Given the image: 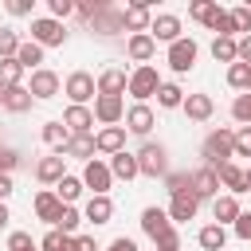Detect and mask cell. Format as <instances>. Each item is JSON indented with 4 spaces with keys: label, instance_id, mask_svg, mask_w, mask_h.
<instances>
[{
    "label": "cell",
    "instance_id": "obj_9",
    "mask_svg": "<svg viewBox=\"0 0 251 251\" xmlns=\"http://www.w3.org/2000/svg\"><path fill=\"white\" fill-rule=\"evenodd\" d=\"M67 98H71L75 106L90 102V98H94V78H90L86 71H75V75L67 78Z\"/></svg>",
    "mask_w": 251,
    "mask_h": 251
},
{
    "label": "cell",
    "instance_id": "obj_2",
    "mask_svg": "<svg viewBox=\"0 0 251 251\" xmlns=\"http://www.w3.org/2000/svg\"><path fill=\"white\" fill-rule=\"evenodd\" d=\"M204 157H208V169H220L235 157V133L231 129H212L204 137Z\"/></svg>",
    "mask_w": 251,
    "mask_h": 251
},
{
    "label": "cell",
    "instance_id": "obj_20",
    "mask_svg": "<svg viewBox=\"0 0 251 251\" xmlns=\"http://www.w3.org/2000/svg\"><path fill=\"white\" fill-rule=\"evenodd\" d=\"M196 208H200V200L192 196V188H184V192H176V196H173L169 216H173V220H192V216H196Z\"/></svg>",
    "mask_w": 251,
    "mask_h": 251
},
{
    "label": "cell",
    "instance_id": "obj_3",
    "mask_svg": "<svg viewBox=\"0 0 251 251\" xmlns=\"http://www.w3.org/2000/svg\"><path fill=\"white\" fill-rule=\"evenodd\" d=\"M63 39H67V31H63L59 20H51V16L31 20V43H39V47H63Z\"/></svg>",
    "mask_w": 251,
    "mask_h": 251
},
{
    "label": "cell",
    "instance_id": "obj_37",
    "mask_svg": "<svg viewBox=\"0 0 251 251\" xmlns=\"http://www.w3.org/2000/svg\"><path fill=\"white\" fill-rule=\"evenodd\" d=\"M212 55H216V63H227V67H231V63H239V59H235V39H220V35H216Z\"/></svg>",
    "mask_w": 251,
    "mask_h": 251
},
{
    "label": "cell",
    "instance_id": "obj_55",
    "mask_svg": "<svg viewBox=\"0 0 251 251\" xmlns=\"http://www.w3.org/2000/svg\"><path fill=\"white\" fill-rule=\"evenodd\" d=\"M4 196H12V176L0 173V200H4Z\"/></svg>",
    "mask_w": 251,
    "mask_h": 251
},
{
    "label": "cell",
    "instance_id": "obj_54",
    "mask_svg": "<svg viewBox=\"0 0 251 251\" xmlns=\"http://www.w3.org/2000/svg\"><path fill=\"white\" fill-rule=\"evenodd\" d=\"M75 251H98V243H94L90 235H78V239H75Z\"/></svg>",
    "mask_w": 251,
    "mask_h": 251
},
{
    "label": "cell",
    "instance_id": "obj_22",
    "mask_svg": "<svg viewBox=\"0 0 251 251\" xmlns=\"http://www.w3.org/2000/svg\"><path fill=\"white\" fill-rule=\"evenodd\" d=\"M216 180H220V184H227V188H231V196H235V192H247V176H243V169H239V165H231V161L216 169Z\"/></svg>",
    "mask_w": 251,
    "mask_h": 251
},
{
    "label": "cell",
    "instance_id": "obj_15",
    "mask_svg": "<svg viewBox=\"0 0 251 251\" xmlns=\"http://www.w3.org/2000/svg\"><path fill=\"white\" fill-rule=\"evenodd\" d=\"M63 126L71 129V137H75V133H90V126H94V110H86V106H71V110L63 114Z\"/></svg>",
    "mask_w": 251,
    "mask_h": 251
},
{
    "label": "cell",
    "instance_id": "obj_47",
    "mask_svg": "<svg viewBox=\"0 0 251 251\" xmlns=\"http://www.w3.org/2000/svg\"><path fill=\"white\" fill-rule=\"evenodd\" d=\"M51 4V20H67L75 12V0H47Z\"/></svg>",
    "mask_w": 251,
    "mask_h": 251
},
{
    "label": "cell",
    "instance_id": "obj_34",
    "mask_svg": "<svg viewBox=\"0 0 251 251\" xmlns=\"http://www.w3.org/2000/svg\"><path fill=\"white\" fill-rule=\"evenodd\" d=\"M78 192H82V180H78V176H63V180L55 184V196H59V204H71V200H78Z\"/></svg>",
    "mask_w": 251,
    "mask_h": 251
},
{
    "label": "cell",
    "instance_id": "obj_24",
    "mask_svg": "<svg viewBox=\"0 0 251 251\" xmlns=\"http://www.w3.org/2000/svg\"><path fill=\"white\" fill-rule=\"evenodd\" d=\"M129 59H137V63H145V59H153V51H157V43H153V35L149 31H141V35H129Z\"/></svg>",
    "mask_w": 251,
    "mask_h": 251
},
{
    "label": "cell",
    "instance_id": "obj_50",
    "mask_svg": "<svg viewBox=\"0 0 251 251\" xmlns=\"http://www.w3.org/2000/svg\"><path fill=\"white\" fill-rule=\"evenodd\" d=\"M235 59H239V63H247V67H251V35H243V39H239V43H235Z\"/></svg>",
    "mask_w": 251,
    "mask_h": 251
},
{
    "label": "cell",
    "instance_id": "obj_31",
    "mask_svg": "<svg viewBox=\"0 0 251 251\" xmlns=\"http://www.w3.org/2000/svg\"><path fill=\"white\" fill-rule=\"evenodd\" d=\"M157 102H161L165 110H176V106L184 102V90H180L176 82H161V86H157Z\"/></svg>",
    "mask_w": 251,
    "mask_h": 251
},
{
    "label": "cell",
    "instance_id": "obj_5",
    "mask_svg": "<svg viewBox=\"0 0 251 251\" xmlns=\"http://www.w3.org/2000/svg\"><path fill=\"white\" fill-rule=\"evenodd\" d=\"M196 39H176V43H169V67L176 71V75H184V71H192V63H196Z\"/></svg>",
    "mask_w": 251,
    "mask_h": 251
},
{
    "label": "cell",
    "instance_id": "obj_60",
    "mask_svg": "<svg viewBox=\"0 0 251 251\" xmlns=\"http://www.w3.org/2000/svg\"><path fill=\"white\" fill-rule=\"evenodd\" d=\"M176 251H180V247H176Z\"/></svg>",
    "mask_w": 251,
    "mask_h": 251
},
{
    "label": "cell",
    "instance_id": "obj_7",
    "mask_svg": "<svg viewBox=\"0 0 251 251\" xmlns=\"http://www.w3.org/2000/svg\"><path fill=\"white\" fill-rule=\"evenodd\" d=\"M110 165H102V161H86V169H82V188H94V196H106V188H110Z\"/></svg>",
    "mask_w": 251,
    "mask_h": 251
},
{
    "label": "cell",
    "instance_id": "obj_14",
    "mask_svg": "<svg viewBox=\"0 0 251 251\" xmlns=\"http://www.w3.org/2000/svg\"><path fill=\"white\" fill-rule=\"evenodd\" d=\"M94 118H98L102 126H114V122L122 118V98H114V94H98V98H94Z\"/></svg>",
    "mask_w": 251,
    "mask_h": 251
},
{
    "label": "cell",
    "instance_id": "obj_25",
    "mask_svg": "<svg viewBox=\"0 0 251 251\" xmlns=\"http://www.w3.org/2000/svg\"><path fill=\"white\" fill-rule=\"evenodd\" d=\"M63 157H82V161H90V157H94V137H90V133H75V137L63 145Z\"/></svg>",
    "mask_w": 251,
    "mask_h": 251
},
{
    "label": "cell",
    "instance_id": "obj_49",
    "mask_svg": "<svg viewBox=\"0 0 251 251\" xmlns=\"http://www.w3.org/2000/svg\"><path fill=\"white\" fill-rule=\"evenodd\" d=\"M235 235L251 243V212H239V220H235Z\"/></svg>",
    "mask_w": 251,
    "mask_h": 251
},
{
    "label": "cell",
    "instance_id": "obj_12",
    "mask_svg": "<svg viewBox=\"0 0 251 251\" xmlns=\"http://www.w3.org/2000/svg\"><path fill=\"white\" fill-rule=\"evenodd\" d=\"M149 35H153V43H157V39L176 43V39H180V20H176V16H157V20H149Z\"/></svg>",
    "mask_w": 251,
    "mask_h": 251
},
{
    "label": "cell",
    "instance_id": "obj_35",
    "mask_svg": "<svg viewBox=\"0 0 251 251\" xmlns=\"http://www.w3.org/2000/svg\"><path fill=\"white\" fill-rule=\"evenodd\" d=\"M20 75H24V67H20L16 59H0V90L20 86Z\"/></svg>",
    "mask_w": 251,
    "mask_h": 251
},
{
    "label": "cell",
    "instance_id": "obj_45",
    "mask_svg": "<svg viewBox=\"0 0 251 251\" xmlns=\"http://www.w3.org/2000/svg\"><path fill=\"white\" fill-rule=\"evenodd\" d=\"M8 251H35V247H31V235H27V231H12V235H8Z\"/></svg>",
    "mask_w": 251,
    "mask_h": 251
},
{
    "label": "cell",
    "instance_id": "obj_42",
    "mask_svg": "<svg viewBox=\"0 0 251 251\" xmlns=\"http://www.w3.org/2000/svg\"><path fill=\"white\" fill-rule=\"evenodd\" d=\"M227 16H231V24H235V31H247V35H251V8H247V4H239V8H231Z\"/></svg>",
    "mask_w": 251,
    "mask_h": 251
},
{
    "label": "cell",
    "instance_id": "obj_16",
    "mask_svg": "<svg viewBox=\"0 0 251 251\" xmlns=\"http://www.w3.org/2000/svg\"><path fill=\"white\" fill-rule=\"evenodd\" d=\"M94 149H102V153H122V149H126V126H106V129L94 137Z\"/></svg>",
    "mask_w": 251,
    "mask_h": 251
},
{
    "label": "cell",
    "instance_id": "obj_46",
    "mask_svg": "<svg viewBox=\"0 0 251 251\" xmlns=\"http://www.w3.org/2000/svg\"><path fill=\"white\" fill-rule=\"evenodd\" d=\"M235 157H251V126H243L235 133Z\"/></svg>",
    "mask_w": 251,
    "mask_h": 251
},
{
    "label": "cell",
    "instance_id": "obj_18",
    "mask_svg": "<svg viewBox=\"0 0 251 251\" xmlns=\"http://www.w3.org/2000/svg\"><path fill=\"white\" fill-rule=\"evenodd\" d=\"M126 129H129V133H141V137H145V133L153 129V110H149L145 102H137V106H133V110L126 114Z\"/></svg>",
    "mask_w": 251,
    "mask_h": 251
},
{
    "label": "cell",
    "instance_id": "obj_52",
    "mask_svg": "<svg viewBox=\"0 0 251 251\" xmlns=\"http://www.w3.org/2000/svg\"><path fill=\"white\" fill-rule=\"evenodd\" d=\"M98 8H102V4H94V0H82V4H75V12H78L82 20H90V16L98 12Z\"/></svg>",
    "mask_w": 251,
    "mask_h": 251
},
{
    "label": "cell",
    "instance_id": "obj_29",
    "mask_svg": "<svg viewBox=\"0 0 251 251\" xmlns=\"http://www.w3.org/2000/svg\"><path fill=\"white\" fill-rule=\"evenodd\" d=\"M110 216H114L110 196H90V204H86V220H90V224H110Z\"/></svg>",
    "mask_w": 251,
    "mask_h": 251
},
{
    "label": "cell",
    "instance_id": "obj_39",
    "mask_svg": "<svg viewBox=\"0 0 251 251\" xmlns=\"http://www.w3.org/2000/svg\"><path fill=\"white\" fill-rule=\"evenodd\" d=\"M82 224V216L71 208V204H63V212H59V220H55V231H63V235H71L75 227Z\"/></svg>",
    "mask_w": 251,
    "mask_h": 251
},
{
    "label": "cell",
    "instance_id": "obj_26",
    "mask_svg": "<svg viewBox=\"0 0 251 251\" xmlns=\"http://www.w3.org/2000/svg\"><path fill=\"white\" fill-rule=\"evenodd\" d=\"M110 176H122V180H133L137 176V157L133 153H114V161H110Z\"/></svg>",
    "mask_w": 251,
    "mask_h": 251
},
{
    "label": "cell",
    "instance_id": "obj_40",
    "mask_svg": "<svg viewBox=\"0 0 251 251\" xmlns=\"http://www.w3.org/2000/svg\"><path fill=\"white\" fill-rule=\"evenodd\" d=\"M39 247H43V251H75V239H71V235H63V231H47Z\"/></svg>",
    "mask_w": 251,
    "mask_h": 251
},
{
    "label": "cell",
    "instance_id": "obj_48",
    "mask_svg": "<svg viewBox=\"0 0 251 251\" xmlns=\"http://www.w3.org/2000/svg\"><path fill=\"white\" fill-rule=\"evenodd\" d=\"M16 165H20V153H16V149H4V145H0V173L8 176V173H12Z\"/></svg>",
    "mask_w": 251,
    "mask_h": 251
},
{
    "label": "cell",
    "instance_id": "obj_56",
    "mask_svg": "<svg viewBox=\"0 0 251 251\" xmlns=\"http://www.w3.org/2000/svg\"><path fill=\"white\" fill-rule=\"evenodd\" d=\"M8 220H12V216H8V208H4V200H0V227H4Z\"/></svg>",
    "mask_w": 251,
    "mask_h": 251
},
{
    "label": "cell",
    "instance_id": "obj_8",
    "mask_svg": "<svg viewBox=\"0 0 251 251\" xmlns=\"http://www.w3.org/2000/svg\"><path fill=\"white\" fill-rule=\"evenodd\" d=\"M188 188H192V196L196 200H208V196H216L220 192V180H216V169H196L192 176H188Z\"/></svg>",
    "mask_w": 251,
    "mask_h": 251
},
{
    "label": "cell",
    "instance_id": "obj_28",
    "mask_svg": "<svg viewBox=\"0 0 251 251\" xmlns=\"http://www.w3.org/2000/svg\"><path fill=\"white\" fill-rule=\"evenodd\" d=\"M212 216L220 220V227H224V224H235V220H239V200H235V196H216Z\"/></svg>",
    "mask_w": 251,
    "mask_h": 251
},
{
    "label": "cell",
    "instance_id": "obj_19",
    "mask_svg": "<svg viewBox=\"0 0 251 251\" xmlns=\"http://www.w3.org/2000/svg\"><path fill=\"white\" fill-rule=\"evenodd\" d=\"M63 161H67L63 153H55V157H43V161L35 165V176H39L43 184H59V180L67 176V173H63Z\"/></svg>",
    "mask_w": 251,
    "mask_h": 251
},
{
    "label": "cell",
    "instance_id": "obj_53",
    "mask_svg": "<svg viewBox=\"0 0 251 251\" xmlns=\"http://www.w3.org/2000/svg\"><path fill=\"white\" fill-rule=\"evenodd\" d=\"M110 251H137V243H133V239H126V235H118V239L110 243Z\"/></svg>",
    "mask_w": 251,
    "mask_h": 251
},
{
    "label": "cell",
    "instance_id": "obj_44",
    "mask_svg": "<svg viewBox=\"0 0 251 251\" xmlns=\"http://www.w3.org/2000/svg\"><path fill=\"white\" fill-rule=\"evenodd\" d=\"M188 176H192V173H169V176H165V188L176 196V192H184V188H188Z\"/></svg>",
    "mask_w": 251,
    "mask_h": 251
},
{
    "label": "cell",
    "instance_id": "obj_36",
    "mask_svg": "<svg viewBox=\"0 0 251 251\" xmlns=\"http://www.w3.org/2000/svg\"><path fill=\"white\" fill-rule=\"evenodd\" d=\"M216 12H220V4H216V0H192V4H188V16H192V20H200V24H212V16H216Z\"/></svg>",
    "mask_w": 251,
    "mask_h": 251
},
{
    "label": "cell",
    "instance_id": "obj_38",
    "mask_svg": "<svg viewBox=\"0 0 251 251\" xmlns=\"http://www.w3.org/2000/svg\"><path fill=\"white\" fill-rule=\"evenodd\" d=\"M247 82H251V67H247V63H231V67H227V86L247 90Z\"/></svg>",
    "mask_w": 251,
    "mask_h": 251
},
{
    "label": "cell",
    "instance_id": "obj_13",
    "mask_svg": "<svg viewBox=\"0 0 251 251\" xmlns=\"http://www.w3.org/2000/svg\"><path fill=\"white\" fill-rule=\"evenodd\" d=\"M31 90L27 86H8V90H0V106L4 110H12V114H24V110H31Z\"/></svg>",
    "mask_w": 251,
    "mask_h": 251
},
{
    "label": "cell",
    "instance_id": "obj_6",
    "mask_svg": "<svg viewBox=\"0 0 251 251\" xmlns=\"http://www.w3.org/2000/svg\"><path fill=\"white\" fill-rule=\"evenodd\" d=\"M126 86H129V94H133L137 102H145V98H153V94H157L161 78H157V71H153V67H137V71L129 75V82H126Z\"/></svg>",
    "mask_w": 251,
    "mask_h": 251
},
{
    "label": "cell",
    "instance_id": "obj_41",
    "mask_svg": "<svg viewBox=\"0 0 251 251\" xmlns=\"http://www.w3.org/2000/svg\"><path fill=\"white\" fill-rule=\"evenodd\" d=\"M16 51H20V35L0 27V59H16Z\"/></svg>",
    "mask_w": 251,
    "mask_h": 251
},
{
    "label": "cell",
    "instance_id": "obj_1",
    "mask_svg": "<svg viewBox=\"0 0 251 251\" xmlns=\"http://www.w3.org/2000/svg\"><path fill=\"white\" fill-rule=\"evenodd\" d=\"M141 227H145V235L157 243V251H176V247H180L169 212H161V208H145V212H141Z\"/></svg>",
    "mask_w": 251,
    "mask_h": 251
},
{
    "label": "cell",
    "instance_id": "obj_21",
    "mask_svg": "<svg viewBox=\"0 0 251 251\" xmlns=\"http://www.w3.org/2000/svg\"><path fill=\"white\" fill-rule=\"evenodd\" d=\"M90 27L94 31H102V35H114V31H122V12H110L106 4L90 16Z\"/></svg>",
    "mask_w": 251,
    "mask_h": 251
},
{
    "label": "cell",
    "instance_id": "obj_58",
    "mask_svg": "<svg viewBox=\"0 0 251 251\" xmlns=\"http://www.w3.org/2000/svg\"><path fill=\"white\" fill-rule=\"evenodd\" d=\"M247 94H251V82H247Z\"/></svg>",
    "mask_w": 251,
    "mask_h": 251
},
{
    "label": "cell",
    "instance_id": "obj_27",
    "mask_svg": "<svg viewBox=\"0 0 251 251\" xmlns=\"http://www.w3.org/2000/svg\"><path fill=\"white\" fill-rule=\"evenodd\" d=\"M59 212H63V204H59V196H55V192H39V196H35V216H39V220L55 224V220H59Z\"/></svg>",
    "mask_w": 251,
    "mask_h": 251
},
{
    "label": "cell",
    "instance_id": "obj_59",
    "mask_svg": "<svg viewBox=\"0 0 251 251\" xmlns=\"http://www.w3.org/2000/svg\"><path fill=\"white\" fill-rule=\"evenodd\" d=\"M247 8H251V4H247Z\"/></svg>",
    "mask_w": 251,
    "mask_h": 251
},
{
    "label": "cell",
    "instance_id": "obj_11",
    "mask_svg": "<svg viewBox=\"0 0 251 251\" xmlns=\"http://www.w3.org/2000/svg\"><path fill=\"white\" fill-rule=\"evenodd\" d=\"M122 27H129L133 35H141V31H149V4H145V0H137V4H129V8L122 12Z\"/></svg>",
    "mask_w": 251,
    "mask_h": 251
},
{
    "label": "cell",
    "instance_id": "obj_10",
    "mask_svg": "<svg viewBox=\"0 0 251 251\" xmlns=\"http://www.w3.org/2000/svg\"><path fill=\"white\" fill-rule=\"evenodd\" d=\"M27 90H31V98H55L59 94V75L39 67V71H31V86Z\"/></svg>",
    "mask_w": 251,
    "mask_h": 251
},
{
    "label": "cell",
    "instance_id": "obj_43",
    "mask_svg": "<svg viewBox=\"0 0 251 251\" xmlns=\"http://www.w3.org/2000/svg\"><path fill=\"white\" fill-rule=\"evenodd\" d=\"M231 114H235V122L251 126V94H239V98L231 102Z\"/></svg>",
    "mask_w": 251,
    "mask_h": 251
},
{
    "label": "cell",
    "instance_id": "obj_33",
    "mask_svg": "<svg viewBox=\"0 0 251 251\" xmlns=\"http://www.w3.org/2000/svg\"><path fill=\"white\" fill-rule=\"evenodd\" d=\"M16 63L31 71L35 63H43V47H39V43H31V39H27V43H20V51H16Z\"/></svg>",
    "mask_w": 251,
    "mask_h": 251
},
{
    "label": "cell",
    "instance_id": "obj_4",
    "mask_svg": "<svg viewBox=\"0 0 251 251\" xmlns=\"http://www.w3.org/2000/svg\"><path fill=\"white\" fill-rule=\"evenodd\" d=\"M165 169H169V161H165V145L145 141L141 153H137V173H145V176H165Z\"/></svg>",
    "mask_w": 251,
    "mask_h": 251
},
{
    "label": "cell",
    "instance_id": "obj_57",
    "mask_svg": "<svg viewBox=\"0 0 251 251\" xmlns=\"http://www.w3.org/2000/svg\"><path fill=\"white\" fill-rule=\"evenodd\" d=\"M243 176H247V188H251V169H247V173H243Z\"/></svg>",
    "mask_w": 251,
    "mask_h": 251
},
{
    "label": "cell",
    "instance_id": "obj_23",
    "mask_svg": "<svg viewBox=\"0 0 251 251\" xmlns=\"http://www.w3.org/2000/svg\"><path fill=\"white\" fill-rule=\"evenodd\" d=\"M126 71H118V67H110V71H102V78H98V94H114V98H122V90H126Z\"/></svg>",
    "mask_w": 251,
    "mask_h": 251
},
{
    "label": "cell",
    "instance_id": "obj_30",
    "mask_svg": "<svg viewBox=\"0 0 251 251\" xmlns=\"http://www.w3.org/2000/svg\"><path fill=\"white\" fill-rule=\"evenodd\" d=\"M200 247L204 251H224V243H227V231L220 227V224H208V227H200Z\"/></svg>",
    "mask_w": 251,
    "mask_h": 251
},
{
    "label": "cell",
    "instance_id": "obj_17",
    "mask_svg": "<svg viewBox=\"0 0 251 251\" xmlns=\"http://www.w3.org/2000/svg\"><path fill=\"white\" fill-rule=\"evenodd\" d=\"M180 110H184L192 122H208L216 106H212V98H208V94H188V98L180 102Z\"/></svg>",
    "mask_w": 251,
    "mask_h": 251
},
{
    "label": "cell",
    "instance_id": "obj_51",
    "mask_svg": "<svg viewBox=\"0 0 251 251\" xmlns=\"http://www.w3.org/2000/svg\"><path fill=\"white\" fill-rule=\"evenodd\" d=\"M8 12L12 16H27L31 12V0H8Z\"/></svg>",
    "mask_w": 251,
    "mask_h": 251
},
{
    "label": "cell",
    "instance_id": "obj_32",
    "mask_svg": "<svg viewBox=\"0 0 251 251\" xmlns=\"http://www.w3.org/2000/svg\"><path fill=\"white\" fill-rule=\"evenodd\" d=\"M43 141H47V145H55V149L63 153V145L71 141V129H67L63 122H47V126H43Z\"/></svg>",
    "mask_w": 251,
    "mask_h": 251
}]
</instances>
